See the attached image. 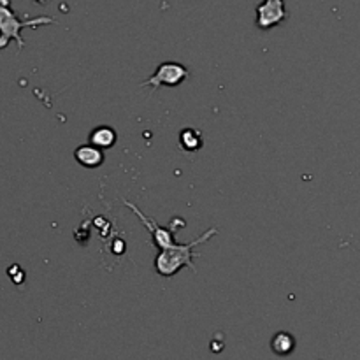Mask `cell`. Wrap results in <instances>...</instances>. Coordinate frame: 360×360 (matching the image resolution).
<instances>
[{
    "label": "cell",
    "mask_w": 360,
    "mask_h": 360,
    "mask_svg": "<svg viewBox=\"0 0 360 360\" xmlns=\"http://www.w3.org/2000/svg\"><path fill=\"white\" fill-rule=\"evenodd\" d=\"M74 158H76L77 164L86 169H97L104 164V153H102L101 148L94 146V144L77 146L74 151Z\"/></svg>",
    "instance_id": "6"
},
{
    "label": "cell",
    "mask_w": 360,
    "mask_h": 360,
    "mask_svg": "<svg viewBox=\"0 0 360 360\" xmlns=\"http://www.w3.org/2000/svg\"><path fill=\"white\" fill-rule=\"evenodd\" d=\"M34 2H37V4H41V6H44V4L48 2V0H34Z\"/></svg>",
    "instance_id": "10"
},
{
    "label": "cell",
    "mask_w": 360,
    "mask_h": 360,
    "mask_svg": "<svg viewBox=\"0 0 360 360\" xmlns=\"http://www.w3.org/2000/svg\"><path fill=\"white\" fill-rule=\"evenodd\" d=\"M271 350L280 357H287L295 350V338L290 333H276L271 340Z\"/></svg>",
    "instance_id": "8"
},
{
    "label": "cell",
    "mask_w": 360,
    "mask_h": 360,
    "mask_svg": "<svg viewBox=\"0 0 360 360\" xmlns=\"http://www.w3.org/2000/svg\"><path fill=\"white\" fill-rule=\"evenodd\" d=\"M179 148L186 153H193L202 148V136L195 129H185L179 132Z\"/></svg>",
    "instance_id": "9"
},
{
    "label": "cell",
    "mask_w": 360,
    "mask_h": 360,
    "mask_svg": "<svg viewBox=\"0 0 360 360\" xmlns=\"http://www.w3.org/2000/svg\"><path fill=\"white\" fill-rule=\"evenodd\" d=\"M116 130L111 129V127H97V129L91 130L90 134V144L101 148V150H109L116 144Z\"/></svg>",
    "instance_id": "7"
},
{
    "label": "cell",
    "mask_w": 360,
    "mask_h": 360,
    "mask_svg": "<svg viewBox=\"0 0 360 360\" xmlns=\"http://www.w3.org/2000/svg\"><path fill=\"white\" fill-rule=\"evenodd\" d=\"M56 23L55 18L51 16H37V18H25L20 20L16 13L11 7V0H0V51L9 46L11 41H16L18 49L25 48V41L21 37L23 28H39L42 25Z\"/></svg>",
    "instance_id": "2"
},
{
    "label": "cell",
    "mask_w": 360,
    "mask_h": 360,
    "mask_svg": "<svg viewBox=\"0 0 360 360\" xmlns=\"http://www.w3.org/2000/svg\"><path fill=\"white\" fill-rule=\"evenodd\" d=\"M217 232V227H211L210 231H206L202 236L193 239V241L185 243V245L179 243L176 248L164 250V252L158 253L157 259H155V269H157V273L160 274L162 278H172L174 274H178L183 267H188V269L195 271V266H193V255H195V252H193V250H195L197 246L210 241Z\"/></svg>",
    "instance_id": "1"
},
{
    "label": "cell",
    "mask_w": 360,
    "mask_h": 360,
    "mask_svg": "<svg viewBox=\"0 0 360 360\" xmlns=\"http://www.w3.org/2000/svg\"><path fill=\"white\" fill-rule=\"evenodd\" d=\"M125 206H129L130 210H132V213L136 214V217L139 218L141 221H143L144 227L150 231L151 243H153V245L157 246L160 252H164V250H172V248H176V246L179 245V243H176L172 231H169L167 227H162V225L157 224V220H153V218H148L146 214H144L143 211H141L139 207L136 206V204L125 200Z\"/></svg>",
    "instance_id": "4"
},
{
    "label": "cell",
    "mask_w": 360,
    "mask_h": 360,
    "mask_svg": "<svg viewBox=\"0 0 360 360\" xmlns=\"http://www.w3.org/2000/svg\"><path fill=\"white\" fill-rule=\"evenodd\" d=\"M288 13L285 0H264L257 6V27L260 30H269L287 20Z\"/></svg>",
    "instance_id": "5"
},
{
    "label": "cell",
    "mask_w": 360,
    "mask_h": 360,
    "mask_svg": "<svg viewBox=\"0 0 360 360\" xmlns=\"http://www.w3.org/2000/svg\"><path fill=\"white\" fill-rule=\"evenodd\" d=\"M188 76V69L183 63L164 62L144 83H141V86L153 88V90H158L160 86H179L181 83H185Z\"/></svg>",
    "instance_id": "3"
}]
</instances>
